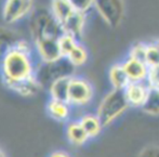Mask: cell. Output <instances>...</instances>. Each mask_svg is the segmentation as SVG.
Listing matches in <instances>:
<instances>
[{"mask_svg": "<svg viewBox=\"0 0 159 157\" xmlns=\"http://www.w3.org/2000/svg\"><path fill=\"white\" fill-rule=\"evenodd\" d=\"M1 73L4 84L10 89L36 76L30 54L22 52L14 46L8 49L2 58Z\"/></svg>", "mask_w": 159, "mask_h": 157, "instance_id": "cell-1", "label": "cell"}, {"mask_svg": "<svg viewBox=\"0 0 159 157\" xmlns=\"http://www.w3.org/2000/svg\"><path fill=\"white\" fill-rule=\"evenodd\" d=\"M130 107L124 90L111 89L100 102L96 109V115L101 119L103 126L108 127L124 115Z\"/></svg>", "mask_w": 159, "mask_h": 157, "instance_id": "cell-2", "label": "cell"}, {"mask_svg": "<svg viewBox=\"0 0 159 157\" xmlns=\"http://www.w3.org/2000/svg\"><path fill=\"white\" fill-rule=\"evenodd\" d=\"M32 35L34 40L44 37L60 38L64 34L62 26L55 20L52 13L47 11H38L32 17Z\"/></svg>", "mask_w": 159, "mask_h": 157, "instance_id": "cell-3", "label": "cell"}, {"mask_svg": "<svg viewBox=\"0 0 159 157\" xmlns=\"http://www.w3.org/2000/svg\"><path fill=\"white\" fill-rule=\"evenodd\" d=\"M94 6L101 17L111 27H117L124 20V0H94Z\"/></svg>", "mask_w": 159, "mask_h": 157, "instance_id": "cell-4", "label": "cell"}, {"mask_svg": "<svg viewBox=\"0 0 159 157\" xmlns=\"http://www.w3.org/2000/svg\"><path fill=\"white\" fill-rule=\"evenodd\" d=\"M93 99V88L84 78L71 77L67 103L70 106H86Z\"/></svg>", "mask_w": 159, "mask_h": 157, "instance_id": "cell-5", "label": "cell"}, {"mask_svg": "<svg viewBox=\"0 0 159 157\" xmlns=\"http://www.w3.org/2000/svg\"><path fill=\"white\" fill-rule=\"evenodd\" d=\"M35 44L40 59L46 64L57 62L63 59L59 46V38H40V39L35 40Z\"/></svg>", "mask_w": 159, "mask_h": 157, "instance_id": "cell-6", "label": "cell"}, {"mask_svg": "<svg viewBox=\"0 0 159 157\" xmlns=\"http://www.w3.org/2000/svg\"><path fill=\"white\" fill-rule=\"evenodd\" d=\"M33 8V0H6L2 16L6 23L12 24L25 16Z\"/></svg>", "mask_w": 159, "mask_h": 157, "instance_id": "cell-7", "label": "cell"}, {"mask_svg": "<svg viewBox=\"0 0 159 157\" xmlns=\"http://www.w3.org/2000/svg\"><path fill=\"white\" fill-rule=\"evenodd\" d=\"M124 92L130 106L142 109L149 95L151 87L146 81L130 82Z\"/></svg>", "mask_w": 159, "mask_h": 157, "instance_id": "cell-8", "label": "cell"}, {"mask_svg": "<svg viewBox=\"0 0 159 157\" xmlns=\"http://www.w3.org/2000/svg\"><path fill=\"white\" fill-rule=\"evenodd\" d=\"M122 66H124L131 82H140L147 80L149 67L147 66L145 62L128 58L126 61L122 63Z\"/></svg>", "mask_w": 159, "mask_h": 157, "instance_id": "cell-9", "label": "cell"}, {"mask_svg": "<svg viewBox=\"0 0 159 157\" xmlns=\"http://www.w3.org/2000/svg\"><path fill=\"white\" fill-rule=\"evenodd\" d=\"M66 138L69 142L75 146H82L84 145L89 140V136L82 126L80 125L79 120H75V122H69L66 126Z\"/></svg>", "mask_w": 159, "mask_h": 157, "instance_id": "cell-10", "label": "cell"}, {"mask_svg": "<svg viewBox=\"0 0 159 157\" xmlns=\"http://www.w3.org/2000/svg\"><path fill=\"white\" fill-rule=\"evenodd\" d=\"M84 22H86L84 13L75 11L61 26L65 34H69V35L78 38L82 34V30H84Z\"/></svg>", "mask_w": 159, "mask_h": 157, "instance_id": "cell-11", "label": "cell"}, {"mask_svg": "<svg viewBox=\"0 0 159 157\" xmlns=\"http://www.w3.org/2000/svg\"><path fill=\"white\" fill-rule=\"evenodd\" d=\"M71 77L73 76H64V77H60L51 82L50 87H49V93H50L52 100L67 102L69 82H70Z\"/></svg>", "mask_w": 159, "mask_h": 157, "instance_id": "cell-12", "label": "cell"}, {"mask_svg": "<svg viewBox=\"0 0 159 157\" xmlns=\"http://www.w3.org/2000/svg\"><path fill=\"white\" fill-rule=\"evenodd\" d=\"M47 112L52 119L57 122H65L70 115V105L67 102L50 99L47 103Z\"/></svg>", "mask_w": 159, "mask_h": 157, "instance_id": "cell-13", "label": "cell"}, {"mask_svg": "<svg viewBox=\"0 0 159 157\" xmlns=\"http://www.w3.org/2000/svg\"><path fill=\"white\" fill-rule=\"evenodd\" d=\"M79 122L90 139H94L100 136L104 128L102 122L96 114H84L80 117Z\"/></svg>", "mask_w": 159, "mask_h": 157, "instance_id": "cell-14", "label": "cell"}, {"mask_svg": "<svg viewBox=\"0 0 159 157\" xmlns=\"http://www.w3.org/2000/svg\"><path fill=\"white\" fill-rule=\"evenodd\" d=\"M108 78L113 86V89H117V90H125L128 85L131 82L122 64L113 65L109 68Z\"/></svg>", "mask_w": 159, "mask_h": 157, "instance_id": "cell-15", "label": "cell"}, {"mask_svg": "<svg viewBox=\"0 0 159 157\" xmlns=\"http://www.w3.org/2000/svg\"><path fill=\"white\" fill-rule=\"evenodd\" d=\"M51 10L53 16L61 25L76 11L69 0H52Z\"/></svg>", "mask_w": 159, "mask_h": 157, "instance_id": "cell-16", "label": "cell"}, {"mask_svg": "<svg viewBox=\"0 0 159 157\" xmlns=\"http://www.w3.org/2000/svg\"><path fill=\"white\" fill-rule=\"evenodd\" d=\"M141 109L147 115L159 116V90L151 89L147 101Z\"/></svg>", "mask_w": 159, "mask_h": 157, "instance_id": "cell-17", "label": "cell"}, {"mask_svg": "<svg viewBox=\"0 0 159 157\" xmlns=\"http://www.w3.org/2000/svg\"><path fill=\"white\" fill-rule=\"evenodd\" d=\"M69 61L73 66L77 67V66H81L88 60V51L84 48L82 44H78L77 46L75 47L73 51L68 54V57L66 58Z\"/></svg>", "mask_w": 159, "mask_h": 157, "instance_id": "cell-18", "label": "cell"}, {"mask_svg": "<svg viewBox=\"0 0 159 157\" xmlns=\"http://www.w3.org/2000/svg\"><path fill=\"white\" fill-rule=\"evenodd\" d=\"M78 44L77 38L74 36L69 35V34H63L61 37L59 38V46L60 50H61L62 57L67 58L68 54L75 49V47Z\"/></svg>", "mask_w": 159, "mask_h": 157, "instance_id": "cell-19", "label": "cell"}, {"mask_svg": "<svg viewBox=\"0 0 159 157\" xmlns=\"http://www.w3.org/2000/svg\"><path fill=\"white\" fill-rule=\"evenodd\" d=\"M145 63L149 68L159 66V47L156 42L147 44Z\"/></svg>", "mask_w": 159, "mask_h": 157, "instance_id": "cell-20", "label": "cell"}, {"mask_svg": "<svg viewBox=\"0 0 159 157\" xmlns=\"http://www.w3.org/2000/svg\"><path fill=\"white\" fill-rule=\"evenodd\" d=\"M146 50H147V44L144 42H138V44H133L132 48L130 49L129 58L138 61L145 62V57H146Z\"/></svg>", "mask_w": 159, "mask_h": 157, "instance_id": "cell-21", "label": "cell"}, {"mask_svg": "<svg viewBox=\"0 0 159 157\" xmlns=\"http://www.w3.org/2000/svg\"><path fill=\"white\" fill-rule=\"evenodd\" d=\"M146 82L151 87V89L159 90V66L149 68L148 77H147Z\"/></svg>", "mask_w": 159, "mask_h": 157, "instance_id": "cell-22", "label": "cell"}, {"mask_svg": "<svg viewBox=\"0 0 159 157\" xmlns=\"http://www.w3.org/2000/svg\"><path fill=\"white\" fill-rule=\"evenodd\" d=\"M69 2L76 11L82 13H86L90 9V7L94 4V0H69Z\"/></svg>", "mask_w": 159, "mask_h": 157, "instance_id": "cell-23", "label": "cell"}, {"mask_svg": "<svg viewBox=\"0 0 159 157\" xmlns=\"http://www.w3.org/2000/svg\"><path fill=\"white\" fill-rule=\"evenodd\" d=\"M138 157H159V146L152 145L143 149Z\"/></svg>", "mask_w": 159, "mask_h": 157, "instance_id": "cell-24", "label": "cell"}, {"mask_svg": "<svg viewBox=\"0 0 159 157\" xmlns=\"http://www.w3.org/2000/svg\"><path fill=\"white\" fill-rule=\"evenodd\" d=\"M14 47L16 49H19L20 51H22V52H25V53H27V54H30V46L26 41H24V40L17 41L16 44H14Z\"/></svg>", "mask_w": 159, "mask_h": 157, "instance_id": "cell-25", "label": "cell"}, {"mask_svg": "<svg viewBox=\"0 0 159 157\" xmlns=\"http://www.w3.org/2000/svg\"><path fill=\"white\" fill-rule=\"evenodd\" d=\"M50 157H70L64 151H55L50 155Z\"/></svg>", "mask_w": 159, "mask_h": 157, "instance_id": "cell-26", "label": "cell"}, {"mask_svg": "<svg viewBox=\"0 0 159 157\" xmlns=\"http://www.w3.org/2000/svg\"><path fill=\"white\" fill-rule=\"evenodd\" d=\"M0 157H7V155H6V153H4L3 151H2L1 149H0Z\"/></svg>", "mask_w": 159, "mask_h": 157, "instance_id": "cell-27", "label": "cell"}, {"mask_svg": "<svg viewBox=\"0 0 159 157\" xmlns=\"http://www.w3.org/2000/svg\"><path fill=\"white\" fill-rule=\"evenodd\" d=\"M156 44H157V46L159 47V40H157V41H156Z\"/></svg>", "mask_w": 159, "mask_h": 157, "instance_id": "cell-28", "label": "cell"}]
</instances>
